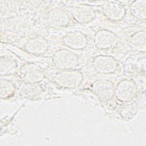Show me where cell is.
Listing matches in <instances>:
<instances>
[{
  "instance_id": "obj_9",
  "label": "cell",
  "mask_w": 146,
  "mask_h": 146,
  "mask_svg": "<svg viewBox=\"0 0 146 146\" xmlns=\"http://www.w3.org/2000/svg\"><path fill=\"white\" fill-rule=\"evenodd\" d=\"M22 78L27 81L35 82L40 79L42 74L36 66L32 64L27 65L22 69Z\"/></svg>"
},
{
  "instance_id": "obj_2",
  "label": "cell",
  "mask_w": 146,
  "mask_h": 146,
  "mask_svg": "<svg viewBox=\"0 0 146 146\" xmlns=\"http://www.w3.org/2000/svg\"><path fill=\"white\" fill-rule=\"evenodd\" d=\"M64 43L67 46L74 49H81L86 44L85 35L79 31H71L63 38Z\"/></svg>"
},
{
  "instance_id": "obj_6",
  "label": "cell",
  "mask_w": 146,
  "mask_h": 146,
  "mask_svg": "<svg viewBox=\"0 0 146 146\" xmlns=\"http://www.w3.org/2000/svg\"><path fill=\"white\" fill-rule=\"evenodd\" d=\"M47 22L52 27L62 26L67 23L68 17L63 11L53 10L48 14Z\"/></svg>"
},
{
  "instance_id": "obj_12",
  "label": "cell",
  "mask_w": 146,
  "mask_h": 146,
  "mask_svg": "<svg viewBox=\"0 0 146 146\" xmlns=\"http://www.w3.org/2000/svg\"><path fill=\"white\" fill-rule=\"evenodd\" d=\"M1 95L2 97H7L13 92V86L10 83H4L2 81L1 84Z\"/></svg>"
},
{
  "instance_id": "obj_7",
  "label": "cell",
  "mask_w": 146,
  "mask_h": 146,
  "mask_svg": "<svg viewBox=\"0 0 146 146\" xmlns=\"http://www.w3.org/2000/svg\"><path fill=\"white\" fill-rule=\"evenodd\" d=\"M25 47L26 49L31 53L42 54L46 50L47 44L43 38L38 36L29 40Z\"/></svg>"
},
{
  "instance_id": "obj_5",
  "label": "cell",
  "mask_w": 146,
  "mask_h": 146,
  "mask_svg": "<svg viewBox=\"0 0 146 146\" xmlns=\"http://www.w3.org/2000/svg\"><path fill=\"white\" fill-rule=\"evenodd\" d=\"M94 63L96 69L103 73L113 72L117 67L115 60L110 56H99L95 59Z\"/></svg>"
},
{
  "instance_id": "obj_8",
  "label": "cell",
  "mask_w": 146,
  "mask_h": 146,
  "mask_svg": "<svg viewBox=\"0 0 146 146\" xmlns=\"http://www.w3.org/2000/svg\"><path fill=\"white\" fill-rule=\"evenodd\" d=\"M104 11L106 15L112 19H119L121 18L124 13V8L117 3H110L104 7Z\"/></svg>"
},
{
  "instance_id": "obj_4",
  "label": "cell",
  "mask_w": 146,
  "mask_h": 146,
  "mask_svg": "<svg viewBox=\"0 0 146 146\" xmlns=\"http://www.w3.org/2000/svg\"><path fill=\"white\" fill-rule=\"evenodd\" d=\"M116 41L115 35L108 31H99L95 35V44L100 48H107L112 47Z\"/></svg>"
},
{
  "instance_id": "obj_1",
  "label": "cell",
  "mask_w": 146,
  "mask_h": 146,
  "mask_svg": "<svg viewBox=\"0 0 146 146\" xmlns=\"http://www.w3.org/2000/svg\"><path fill=\"white\" fill-rule=\"evenodd\" d=\"M53 61L55 66L60 69H68L77 64L76 55L67 50H60L54 55Z\"/></svg>"
},
{
  "instance_id": "obj_10",
  "label": "cell",
  "mask_w": 146,
  "mask_h": 146,
  "mask_svg": "<svg viewBox=\"0 0 146 146\" xmlns=\"http://www.w3.org/2000/svg\"><path fill=\"white\" fill-rule=\"evenodd\" d=\"M118 87L117 95L118 98L123 101H129L133 95L134 89L132 84L129 82H124Z\"/></svg>"
},
{
  "instance_id": "obj_3",
  "label": "cell",
  "mask_w": 146,
  "mask_h": 146,
  "mask_svg": "<svg viewBox=\"0 0 146 146\" xmlns=\"http://www.w3.org/2000/svg\"><path fill=\"white\" fill-rule=\"evenodd\" d=\"M55 80L61 85L72 87L80 82L81 75L78 72H63L56 75Z\"/></svg>"
},
{
  "instance_id": "obj_11",
  "label": "cell",
  "mask_w": 146,
  "mask_h": 146,
  "mask_svg": "<svg viewBox=\"0 0 146 146\" xmlns=\"http://www.w3.org/2000/svg\"><path fill=\"white\" fill-rule=\"evenodd\" d=\"M75 19L80 22H87L94 17V13L92 9L87 6L77 7L74 12Z\"/></svg>"
},
{
  "instance_id": "obj_13",
  "label": "cell",
  "mask_w": 146,
  "mask_h": 146,
  "mask_svg": "<svg viewBox=\"0 0 146 146\" xmlns=\"http://www.w3.org/2000/svg\"><path fill=\"white\" fill-rule=\"evenodd\" d=\"M137 3V2H136ZM140 4H137L133 5V7L132 8V12H133V14H134L136 17H138L139 18H142L143 17L141 16V14H143L144 16H145V10H142L141 8H144V7L141 6V3L142 2L140 1Z\"/></svg>"
}]
</instances>
